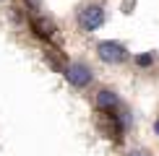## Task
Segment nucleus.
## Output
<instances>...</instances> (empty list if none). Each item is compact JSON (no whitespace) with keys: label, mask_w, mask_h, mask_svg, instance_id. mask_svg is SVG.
Segmentation results:
<instances>
[{"label":"nucleus","mask_w":159,"mask_h":156,"mask_svg":"<svg viewBox=\"0 0 159 156\" xmlns=\"http://www.w3.org/2000/svg\"><path fill=\"white\" fill-rule=\"evenodd\" d=\"M97 52H99V57H102L104 63H110V65H120V63L128 60V50H125L120 42H99Z\"/></svg>","instance_id":"1"},{"label":"nucleus","mask_w":159,"mask_h":156,"mask_svg":"<svg viewBox=\"0 0 159 156\" xmlns=\"http://www.w3.org/2000/svg\"><path fill=\"white\" fill-rule=\"evenodd\" d=\"M63 76L68 78L70 83H73L76 89H86L91 83V70L86 68V65H81V63H70V65H65V70H63Z\"/></svg>","instance_id":"2"},{"label":"nucleus","mask_w":159,"mask_h":156,"mask_svg":"<svg viewBox=\"0 0 159 156\" xmlns=\"http://www.w3.org/2000/svg\"><path fill=\"white\" fill-rule=\"evenodd\" d=\"M78 24H81L86 31L99 29V26L104 24V8L102 5H89V8H84L81 13H78Z\"/></svg>","instance_id":"3"},{"label":"nucleus","mask_w":159,"mask_h":156,"mask_svg":"<svg viewBox=\"0 0 159 156\" xmlns=\"http://www.w3.org/2000/svg\"><path fill=\"white\" fill-rule=\"evenodd\" d=\"M99 128H102V133H107L110 138H120V133H123V125H120V120H117V115H112V112H99Z\"/></svg>","instance_id":"4"},{"label":"nucleus","mask_w":159,"mask_h":156,"mask_svg":"<svg viewBox=\"0 0 159 156\" xmlns=\"http://www.w3.org/2000/svg\"><path fill=\"white\" fill-rule=\"evenodd\" d=\"M97 104H99V109H104V112H112V109H117V107H120V99H117V94H115V91L102 89V91L97 94Z\"/></svg>","instance_id":"5"},{"label":"nucleus","mask_w":159,"mask_h":156,"mask_svg":"<svg viewBox=\"0 0 159 156\" xmlns=\"http://www.w3.org/2000/svg\"><path fill=\"white\" fill-rule=\"evenodd\" d=\"M31 29H34V34L42 37V39H52L55 37V24H52L50 18H44V16H39L37 21L31 24Z\"/></svg>","instance_id":"6"},{"label":"nucleus","mask_w":159,"mask_h":156,"mask_svg":"<svg viewBox=\"0 0 159 156\" xmlns=\"http://www.w3.org/2000/svg\"><path fill=\"white\" fill-rule=\"evenodd\" d=\"M151 60H154L151 55H138V57H136V63L141 65V68H143V65H151Z\"/></svg>","instance_id":"7"},{"label":"nucleus","mask_w":159,"mask_h":156,"mask_svg":"<svg viewBox=\"0 0 159 156\" xmlns=\"http://www.w3.org/2000/svg\"><path fill=\"white\" fill-rule=\"evenodd\" d=\"M26 3L31 5V11H34V13H39V3H37V0H26Z\"/></svg>","instance_id":"8"},{"label":"nucleus","mask_w":159,"mask_h":156,"mask_svg":"<svg viewBox=\"0 0 159 156\" xmlns=\"http://www.w3.org/2000/svg\"><path fill=\"white\" fill-rule=\"evenodd\" d=\"M154 133H157V135H159V120H157V122H154Z\"/></svg>","instance_id":"9"},{"label":"nucleus","mask_w":159,"mask_h":156,"mask_svg":"<svg viewBox=\"0 0 159 156\" xmlns=\"http://www.w3.org/2000/svg\"><path fill=\"white\" fill-rule=\"evenodd\" d=\"M130 156H141V154H130Z\"/></svg>","instance_id":"10"}]
</instances>
